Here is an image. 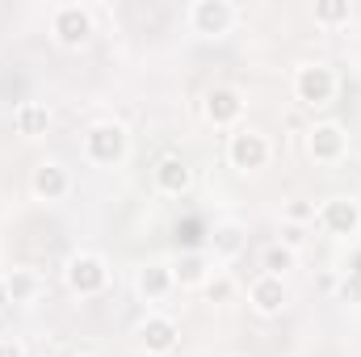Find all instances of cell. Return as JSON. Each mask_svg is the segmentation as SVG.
I'll list each match as a JSON object with an SVG mask.
<instances>
[{
  "label": "cell",
  "instance_id": "obj_1",
  "mask_svg": "<svg viewBox=\"0 0 361 357\" xmlns=\"http://www.w3.org/2000/svg\"><path fill=\"white\" fill-rule=\"evenodd\" d=\"M80 152H85V160L92 169H122L130 160V131L118 118H101V122L85 126Z\"/></svg>",
  "mask_w": 361,
  "mask_h": 357
},
{
  "label": "cell",
  "instance_id": "obj_2",
  "mask_svg": "<svg viewBox=\"0 0 361 357\" xmlns=\"http://www.w3.org/2000/svg\"><path fill=\"white\" fill-rule=\"evenodd\" d=\"M336 92H341V76H336L332 63L307 59V63L294 68V97H298V105H307V109H328V105L336 101Z\"/></svg>",
  "mask_w": 361,
  "mask_h": 357
},
{
  "label": "cell",
  "instance_id": "obj_3",
  "mask_svg": "<svg viewBox=\"0 0 361 357\" xmlns=\"http://www.w3.org/2000/svg\"><path fill=\"white\" fill-rule=\"evenodd\" d=\"M63 286L76 294V298H101L109 290V261L92 248H80L68 257L63 265Z\"/></svg>",
  "mask_w": 361,
  "mask_h": 357
},
{
  "label": "cell",
  "instance_id": "obj_4",
  "mask_svg": "<svg viewBox=\"0 0 361 357\" xmlns=\"http://www.w3.org/2000/svg\"><path fill=\"white\" fill-rule=\"evenodd\" d=\"M97 34V21H92L89 4H76V0H63L51 8V38L63 47V51H85Z\"/></svg>",
  "mask_w": 361,
  "mask_h": 357
},
{
  "label": "cell",
  "instance_id": "obj_5",
  "mask_svg": "<svg viewBox=\"0 0 361 357\" xmlns=\"http://www.w3.org/2000/svg\"><path fill=\"white\" fill-rule=\"evenodd\" d=\"M273 160V143L261 126H235L227 135V164L235 173H265Z\"/></svg>",
  "mask_w": 361,
  "mask_h": 357
},
{
  "label": "cell",
  "instance_id": "obj_6",
  "mask_svg": "<svg viewBox=\"0 0 361 357\" xmlns=\"http://www.w3.org/2000/svg\"><path fill=\"white\" fill-rule=\"evenodd\" d=\"M302 147H307V156H311L315 164H324V169L345 164V160H349V131H345L341 122H332V118L311 122L307 135H302Z\"/></svg>",
  "mask_w": 361,
  "mask_h": 357
},
{
  "label": "cell",
  "instance_id": "obj_7",
  "mask_svg": "<svg viewBox=\"0 0 361 357\" xmlns=\"http://www.w3.org/2000/svg\"><path fill=\"white\" fill-rule=\"evenodd\" d=\"M185 21L202 38H227L240 21V4H231V0H193Z\"/></svg>",
  "mask_w": 361,
  "mask_h": 357
},
{
  "label": "cell",
  "instance_id": "obj_8",
  "mask_svg": "<svg viewBox=\"0 0 361 357\" xmlns=\"http://www.w3.org/2000/svg\"><path fill=\"white\" fill-rule=\"evenodd\" d=\"M135 341H139V349L147 357H169L177 353L180 345V324L173 315H164V311H147L139 320V328H135Z\"/></svg>",
  "mask_w": 361,
  "mask_h": 357
},
{
  "label": "cell",
  "instance_id": "obj_9",
  "mask_svg": "<svg viewBox=\"0 0 361 357\" xmlns=\"http://www.w3.org/2000/svg\"><path fill=\"white\" fill-rule=\"evenodd\" d=\"M315 223L328 231V236H357L361 231V202L353 193H332V198H324L319 202V210H315Z\"/></svg>",
  "mask_w": 361,
  "mask_h": 357
},
{
  "label": "cell",
  "instance_id": "obj_10",
  "mask_svg": "<svg viewBox=\"0 0 361 357\" xmlns=\"http://www.w3.org/2000/svg\"><path fill=\"white\" fill-rule=\"evenodd\" d=\"M244 109H248L244 92L231 89V85H214V89H206V97H202V114H206V122L219 126V131L244 126Z\"/></svg>",
  "mask_w": 361,
  "mask_h": 357
},
{
  "label": "cell",
  "instance_id": "obj_11",
  "mask_svg": "<svg viewBox=\"0 0 361 357\" xmlns=\"http://www.w3.org/2000/svg\"><path fill=\"white\" fill-rule=\"evenodd\" d=\"M173 290H177V277H173V265H169V261H147V265L135 269V294H139L147 307L169 303Z\"/></svg>",
  "mask_w": 361,
  "mask_h": 357
},
{
  "label": "cell",
  "instance_id": "obj_12",
  "mask_svg": "<svg viewBox=\"0 0 361 357\" xmlns=\"http://www.w3.org/2000/svg\"><path fill=\"white\" fill-rule=\"evenodd\" d=\"M30 193L38 202H47V206H55V202H63L72 193V173L59 160H38L30 169Z\"/></svg>",
  "mask_w": 361,
  "mask_h": 357
},
{
  "label": "cell",
  "instance_id": "obj_13",
  "mask_svg": "<svg viewBox=\"0 0 361 357\" xmlns=\"http://www.w3.org/2000/svg\"><path fill=\"white\" fill-rule=\"evenodd\" d=\"M152 189H156L160 198H185V193L193 189V169H189V160H180L177 152L160 156V160L152 164Z\"/></svg>",
  "mask_w": 361,
  "mask_h": 357
},
{
  "label": "cell",
  "instance_id": "obj_14",
  "mask_svg": "<svg viewBox=\"0 0 361 357\" xmlns=\"http://www.w3.org/2000/svg\"><path fill=\"white\" fill-rule=\"evenodd\" d=\"M248 303H252V311L257 315H281L286 307H290V286H286V277H269V273H257L252 282H248Z\"/></svg>",
  "mask_w": 361,
  "mask_h": 357
},
{
  "label": "cell",
  "instance_id": "obj_15",
  "mask_svg": "<svg viewBox=\"0 0 361 357\" xmlns=\"http://www.w3.org/2000/svg\"><path fill=\"white\" fill-rule=\"evenodd\" d=\"M244 248H248V227H244V223H235V219L214 223V231H210V240H206L210 261H235Z\"/></svg>",
  "mask_w": 361,
  "mask_h": 357
},
{
  "label": "cell",
  "instance_id": "obj_16",
  "mask_svg": "<svg viewBox=\"0 0 361 357\" xmlns=\"http://www.w3.org/2000/svg\"><path fill=\"white\" fill-rule=\"evenodd\" d=\"M169 265H173V277H177L180 290H202L206 277L214 273V261H210L206 248H189V253H180L177 261H169Z\"/></svg>",
  "mask_w": 361,
  "mask_h": 357
},
{
  "label": "cell",
  "instance_id": "obj_17",
  "mask_svg": "<svg viewBox=\"0 0 361 357\" xmlns=\"http://www.w3.org/2000/svg\"><path fill=\"white\" fill-rule=\"evenodd\" d=\"M51 126H55V114H51L47 101H21V105L13 109V131H17L21 139H42Z\"/></svg>",
  "mask_w": 361,
  "mask_h": 357
},
{
  "label": "cell",
  "instance_id": "obj_18",
  "mask_svg": "<svg viewBox=\"0 0 361 357\" xmlns=\"http://www.w3.org/2000/svg\"><path fill=\"white\" fill-rule=\"evenodd\" d=\"M4 286H8V303H13V307L38 303V298H42V290H47L42 273H38V269H25V265L8 269V273H4Z\"/></svg>",
  "mask_w": 361,
  "mask_h": 357
},
{
  "label": "cell",
  "instance_id": "obj_19",
  "mask_svg": "<svg viewBox=\"0 0 361 357\" xmlns=\"http://www.w3.org/2000/svg\"><path fill=\"white\" fill-rule=\"evenodd\" d=\"M298 265V253L290 248V244H265L261 248V273H269V277H286L290 269Z\"/></svg>",
  "mask_w": 361,
  "mask_h": 357
},
{
  "label": "cell",
  "instance_id": "obj_20",
  "mask_svg": "<svg viewBox=\"0 0 361 357\" xmlns=\"http://www.w3.org/2000/svg\"><path fill=\"white\" fill-rule=\"evenodd\" d=\"M311 17H315V25H349L353 4L349 0H315L311 4Z\"/></svg>",
  "mask_w": 361,
  "mask_h": 357
},
{
  "label": "cell",
  "instance_id": "obj_21",
  "mask_svg": "<svg viewBox=\"0 0 361 357\" xmlns=\"http://www.w3.org/2000/svg\"><path fill=\"white\" fill-rule=\"evenodd\" d=\"M202 294H206V303H231V298H235V277L223 273V269H214V273L206 277Z\"/></svg>",
  "mask_w": 361,
  "mask_h": 357
},
{
  "label": "cell",
  "instance_id": "obj_22",
  "mask_svg": "<svg viewBox=\"0 0 361 357\" xmlns=\"http://www.w3.org/2000/svg\"><path fill=\"white\" fill-rule=\"evenodd\" d=\"M315 202H307V198H290L286 206H281V219H286V227H311L315 223Z\"/></svg>",
  "mask_w": 361,
  "mask_h": 357
},
{
  "label": "cell",
  "instance_id": "obj_23",
  "mask_svg": "<svg viewBox=\"0 0 361 357\" xmlns=\"http://www.w3.org/2000/svg\"><path fill=\"white\" fill-rule=\"evenodd\" d=\"M0 357H25V345L17 337H0Z\"/></svg>",
  "mask_w": 361,
  "mask_h": 357
},
{
  "label": "cell",
  "instance_id": "obj_24",
  "mask_svg": "<svg viewBox=\"0 0 361 357\" xmlns=\"http://www.w3.org/2000/svg\"><path fill=\"white\" fill-rule=\"evenodd\" d=\"M281 244H290V248L298 253V244H302V227H286V236H281Z\"/></svg>",
  "mask_w": 361,
  "mask_h": 357
},
{
  "label": "cell",
  "instance_id": "obj_25",
  "mask_svg": "<svg viewBox=\"0 0 361 357\" xmlns=\"http://www.w3.org/2000/svg\"><path fill=\"white\" fill-rule=\"evenodd\" d=\"M8 307V286H4V273H0V311Z\"/></svg>",
  "mask_w": 361,
  "mask_h": 357
}]
</instances>
